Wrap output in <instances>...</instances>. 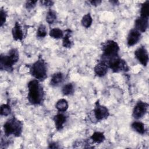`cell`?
I'll return each instance as SVG.
<instances>
[{
	"mask_svg": "<svg viewBox=\"0 0 149 149\" xmlns=\"http://www.w3.org/2000/svg\"><path fill=\"white\" fill-rule=\"evenodd\" d=\"M28 95L27 99L29 102L34 105H40L42 101L44 95V92L40 81L34 79L30 81L27 84Z\"/></svg>",
	"mask_w": 149,
	"mask_h": 149,
	"instance_id": "cell-1",
	"label": "cell"
},
{
	"mask_svg": "<svg viewBox=\"0 0 149 149\" xmlns=\"http://www.w3.org/2000/svg\"><path fill=\"white\" fill-rule=\"evenodd\" d=\"M19 54L17 49H10L7 55H1L0 57V68L8 72L13 70V66L18 61Z\"/></svg>",
	"mask_w": 149,
	"mask_h": 149,
	"instance_id": "cell-2",
	"label": "cell"
},
{
	"mask_svg": "<svg viewBox=\"0 0 149 149\" xmlns=\"http://www.w3.org/2000/svg\"><path fill=\"white\" fill-rule=\"evenodd\" d=\"M22 122L14 116L8 120L3 125V130L6 136L13 135L19 137L22 133Z\"/></svg>",
	"mask_w": 149,
	"mask_h": 149,
	"instance_id": "cell-3",
	"label": "cell"
},
{
	"mask_svg": "<svg viewBox=\"0 0 149 149\" xmlns=\"http://www.w3.org/2000/svg\"><path fill=\"white\" fill-rule=\"evenodd\" d=\"M30 72L31 74L39 81L44 80L47 76V68L44 60L39 57L30 67Z\"/></svg>",
	"mask_w": 149,
	"mask_h": 149,
	"instance_id": "cell-4",
	"label": "cell"
},
{
	"mask_svg": "<svg viewBox=\"0 0 149 149\" xmlns=\"http://www.w3.org/2000/svg\"><path fill=\"white\" fill-rule=\"evenodd\" d=\"M102 61H105L109 58L118 56L119 47L116 42L113 40H108L102 44Z\"/></svg>",
	"mask_w": 149,
	"mask_h": 149,
	"instance_id": "cell-5",
	"label": "cell"
},
{
	"mask_svg": "<svg viewBox=\"0 0 149 149\" xmlns=\"http://www.w3.org/2000/svg\"><path fill=\"white\" fill-rule=\"evenodd\" d=\"M102 62L105 63L108 67L115 73H118L122 71L127 72L129 69L126 61L119 58V55L112 57Z\"/></svg>",
	"mask_w": 149,
	"mask_h": 149,
	"instance_id": "cell-6",
	"label": "cell"
},
{
	"mask_svg": "<svg viewBox=\"0 0 149 149\" xmlns=\"http://www.w3.org/2000/svg\"><path fill=\"white\" fill-rule=\"evenodd\" d=\"M93 113L95 118L97 121L105 119L109 115V112L108 108L104 105H100L98 101L95 102V108L93 110Z\"/></svg>",
	"mask_w": 149,
	"mask_h": 149,
	"instance_id": "cell-7",
	"label": "cell"
},
{
	"mask_svg": "<svg viewBox=\"0 0 149 149\" xmlns=\"http://www.w3.org/2000/svg\"><path fill=\"white\" fill-rule=\"evenodd\" d=\"M148 108V104L147 103L141 101H138L133 108L132 116L136 119L141 118L147 113Z\"/></svg>",
	"mask_w": 149,
	"mask_h": 149,
	"instance_id": "cell-8",
	"label": "cell"
},
{
	"mask_svg": "<svg viewBox=\"0 0 149 149\" xmlns=\"http://www.w3.org/2000/svg\"><path fill=\"white\" fill-rule=\"evenodd\" d=\"M134 55L139 62L144 66L147 65L148 62V54L146 48L144 46L138 48L134 52Z\"/></svg>",
	"mask_w": 149,
	"mask_h": 149,
	"instance_id": "cell-9",
	"label": "cell"
},
{
	"mask_svg": "<svg viewBox=\"0 0 149 149\" xmlns=\"http://www.w3.org/2000/svg\"><path fill=\"white\" fill-rule=\"evenodd\" d=\"M141 33L135 29H132L129 33L127 38V44L129 47H132L136 44L140 40Z\"/></svg>",
	"mask_w": 149,
	"mask_h": 149,
	"instance_id": "cell-10",
	"label": "cell"
},
{
	"mask_svg": "<svg viewBox=\"0 0 149 149\" xmlns=\"http://www.w3.org/2000/svg\"><path fill=\"white\" fill-rule=\"evenodd\" d=\"M148 26V18L140 16L134 22L135 29L139 32H145Z\"/></svg>",
	"mask_w": 149,
	"mask_h": 149,
	"instance_id": "cell-11",
	"label": "cell"
},
{
	"mask_svg": "<svg viewBox=\"0 0 149 149\" xmlns=\"http://www.w3.org/2000/svg\"><path fill=\"white\" fill-rule=\"evenodd\" d=\"M12 34L15 40H22L24 37V33L23 32L22 26L19 22H16L15 26L12 30Z\"/></svg>",
	"mask_w": 149,
	"mask_h": 149,
	"instance_id": "cell-12",
	"label": "cell"
},
{
	"mask_svg": "<svg viewBox=\"0 0 149 149\" xmlns=\"http://www.w3.org/2000/svg\"><path fill=\"white\" fill-rule=\"evenodd\" d=\"M108 67L107 64L104 62L101 61L95 66L94 68V71L95 74L97 76L102 77L107 74L108 72Z\"/></svg>",
	"mask_w": 149,
	"mask_h": 149,
	"instance_id": "cell-13",
	"label": "cell"
},
{
	"mask_svg": "<svg viewBox=\"0 0 149 149\" xmlns=\"http://www.w3.org/2000/svg\"><path fill=\"white\" fill-rule=\"evenodd\" d=\"M55 126L58 130H61L63 127V125L66 121V116L63 113H59L54 117Z\"/></svg>",
	"mask_w": 149,
	"mask_h": 149,
	"instance_id": "cell-14",
	"label": "cell"
},
{
	"mask_svg": "<svg viewBox=\"0 0 149 149\" xmlns=\"http://www.w3.org/2000/svg\"><path fill=\"white\" fill-rule=\"evenodd\" d=\"M63 74L61 72L55 73L51 77L50 84L52 86H58L63 82Z\"/></svg>",
	"mask_w": 149,
	"mask_h": 149,
	"instance_id": "cell-15",
	"label": "cell"
},
{
	"mask_svg": "<svg viewBox=\"0 0 149 149\" xmlns=\"http://www.w3.org/2000/svg\"><path fill=\"white\" fill-rule=\"evenodd\" d=\"M72 31L69 29H67L64 32V36L62 41V45L65 48H70L73 45V42L70 40Z\"/></svg>",
	"mask_w": 149,
	"mask_h": 149,
	"instance_id": "cell-16",
	"label": "cell"
},
{
	"mask_svg": "<svg viewBox=\"0 0 149 149\" xmlns=\"http://www.w3.org/2000/svg\"><path fill=\"white\" fill-rule=\"evenodd\" d=\"M132 129L139 134H143L146 132V129L144 123L141 122H134L131 125Z\"/></svg>",
	"mask_w": 149,
	"mask_h": 149,
	"instance_id": "cell-17",
	"label": "cell"
},
{
	"mask_svg": "<svg viewBox=\"0 0 149 149\" xmlns=\"http://www.w3.org/2000/svg\"><path fill=\"white\" fill-rule=\"evenodd\" d=\"M55 108L59 112H65L68 108V102L65 99H60L56 103Z\"/></svg>",
	"mask_w": 149,
	"mask_h": 149,
	"instance_id": "cell-18",
	"label": "cell"
},
{
	"mask_svg": "<svg viewBox=\"0 0 149 149\" xmlns=\"http://www.w3.org/2000/svg\"><path fill=\"white\" fill-rule=\"evenodd\" d=\"M90 139L93 142L100 144L102 143L105 140V136L104 133L100 132H95L90 137Z\"/></svg>",
	"mask_w": 149,
	"mask_h": 149,
	"instance_id": "cell-19",
	"label": "cell"
},
{
	"mask_svg": "<svg viewBox=\"0 0 149 149\" xmlns=\"http://www.w3.org/2000/svg\"><path fill=\"white\" fill-rule=\"evenodd\" d=\"M49 34L50 37L54 38L56 39H59V38H62L64 36V33L63 31L58 28H54L51 29L49 31Z\"/></svg>",
	"mask_w": 149,
	"mask_h": 149,
	"instance_id": "cell-20",
	"label": "cell"
},
{
	"mask_svg": "<svg viewBox=\"0 0 149 149\" xmlns=\"http://www.w3.org/2000/svg\"><path fill=\"white\" fill-rule=\"evenodd\" d=\"M140 16L148 17L149 16V1H146L142 3L140 9Z\"/></svg>",
	"mask_w": 149,
	"mask_h": 149,
	"instance_id": "cell-21",
	"label": "cell"
},
{
	"mask_svg": "<svg viewBox=\"0 0 149 149\" xmlns=\"http://www.w3.org/2000/svg\"><path fill=\"white\" fill-rule=\"evenodd\" d=\"M93 22V19L90 13H87L83 16L81 19V23L82 26L86 28H88L91 26Z\"/></svg>",
	"mask_w": 149,
	"mask_h": 149,
	"instance_id": "cell-22",
	"label": "cell"
},
{
	"mask_svg": "<svg viewBox=\"0 0 149 149\" xmlns=\"http://www.w3.org/2000/svg\"><path fill=\"white\" fill-rule=\"evenodd\" d=\"M46 22L51 24H52L54 23L56 20V13L52 10H49L47 13V15H46Z\"/></svg>",
	"mask_w": 149,
	"mask_h": 149,
	"instance_id": "cell-23",
	"label": "cell"
},
{
	"mask_svg": "<svg viewBox=\"0 0 149 149\" xmlns=\"http://www.w3.org/2000/svg\"><path fill=\"white\" fill-rule=\"evenodd\" d=\"M62 92L63 95H71L74 92V87L72 83H68L63 86L62 89Z\"/></svg>",
	"mask_w": 149,
	"mask_h": 149,
	"instance_id": "cell-24",
	"label": "cell"
},
{
	"mask_svg": "<svg viewBox=\"0 0 149 149\" xmlns=\"http://www.w3.org/2000/svg\"><path fill=\"white\" fill-rule=\"evenodd\" d=\"M47 35V29L45 25L41 24L38 27L37 31V37L38 38H44Z\"/></svg>",
	"mask_w": 149,
	"mask_h": 149,
	"instance_id": "cell-25",
	"label": "cell"
},
{
	"mask_svg": "<svg viewBox=\"0 0 149 149\" xmlns=\"http://www.w3.org/2000/svg\"><path fill=\"white\" fill-rule=\"evenodd\" d=\"M11 112V108L8 104H3L1 107V115L2 116H7Z\"/></svg>",
	"mask_w": 149,
	"mask_h": 149,
	"instance_id": "cell-26",
	"label": "cell"
},
{
	"mask_svg": "<svg viewBox=\"0 0 149 149\" xmlns=\"http://www.w3.org/2000/svg\"><path fill=\"white\" fill-rule=\"evenodd\" d=\"M7 17V13L5 9L2 8L1 9L0 11V19H1V26L2 27L3 24L5 23Z\"/></svg>",
	"mask_w": 149,
	"mask_h": 149,
	"instance_id": "cell-27",
	"label": "cell"
},
{
	"mask_svg": "<svg viewBox=\"0 0 149 149\" xmlns=\"http://www.w3.org/2000/svg\"><path fill=\"white\" fill-rule=\"evenodd\" d=\"M37 2V1H28L26 3V8L27 9H33L35 6L36 3Z\"/></svg>",
	"mask_w": 149,
	"mask_h": 149,
	"instance_id": "cell-28",
	"label": "cell"
},
{
	"mask_svg": "<svg viewBox=\"0 0 149 149\" xmlns=\"http://www.w3.org/2000/svg\"><path fill=\"white\" fill-rule=\"evenodd\" d=\"M40 3L45 6H51L54 4V2L52 1H41Z\"/></svg>",
	"mask_w": 149,
	"mask_h": 149,
	"instance_id": "cell-29",
	"label": "cell"
},
{
	"mask_svg": "<svg viewBox=\"0 0 149 149\" xmlns=\"http://www.w3.org/2000/svg\"><path fill=\"white\" fill-rule=\"evenodd\" d=\"M89 2L92 5L95 6H97L100 5V3L102 2V1L100 0H94V1H90Z\"/></svg>",
	"mask_w": 149,
	"mask_h": 149,
	"instance_id": "cell-30",
	"label": "cell"
},
{
	"mask_svg": "<svg viewBox=\"0 0 149 149\" xmlns=\"http://www.w3.org/2000/svg\"><path fill=\"white\" fill-rule=\"evenodd\" d=\"M49 147L51 148H58V144H56L55 143H51L49 144Z\"/></svg>",
	"mask_w": 149,
	"mask_h": 149,
	"instance_id": "cell-31",
	"label": "cell"
}]
</instances>
